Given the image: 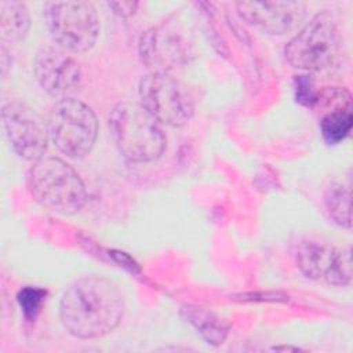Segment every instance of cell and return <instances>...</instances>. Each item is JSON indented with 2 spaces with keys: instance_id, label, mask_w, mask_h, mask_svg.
<instances>
[{
  "instance_id": "cell-1",
  "label": "cell",
  "mask_w": 353,
  "mask_h": 353,
  "mask_svg": "<svg viewBox=\"0 0 353 353\" xmlns=\"http://www.w3.org/2000/svg\"><path fill=\"white\" fill-rule=\"evenodd\" d=\"M124 310V296L117 284L98 274L74 280L59 302L63 328L80 339L108 335L121 323Z\"/></svg>"
},
{
  "instance_id": "cell-2",
  "label": "cell",
  "mask_w": 353,
  "mask_h": 353,
  "mask_svg": "<svg viewBox=\"0 0 353 353\" xmlns=\"http://www.w3.org/2000/svg\"><path fill=\"white\" fill-rule=\"evenodd\" d=\"M110 135L120 153L135 163L159 159L165 149L160 123L141 105L119 102L109 113Z\"/></svg>"
},
{
  "instance_id": "cell-3",
  "label": "cell",
  "mask_w": 353,
  "mask_h": 353,
  "mask_svg": "<svg viewBox=\"0 0 353 353\" xmlns=\"http://www.w3.org/2000/svg\"><path fill=\"white\" fill-rule=\"evenodd\" d=\"M28 189L43 207L58 214H76L87 201L80 175L59 157H41L28 172Z\"/></svg>"
},
{
  "instance_id": "cell-4",
  "label": "cell",
  "mask_w": 353,
  "mask_h": 353,
  "mask_svg": "<svg viewBox=\"0 0 353 353\" xmlns=\"http://www.w3.org/2000/svg\"><path fill=\"white\" fill-rule=\"evenodd\" d=\"M339 32L331 12L316 14L287 43L284 55L288 63L303 72L330 68L339 54Z\"/></svg>"
},
{
  "instance_id": "cell-5",
  "label": "cell",
  "mask_w": 353,
  "mask_h": 353,
  "mask_svg": "<svg viewBox=\"0 0 353 353\" xmlns=\"http://www.w3.org/2000/svg\"><path fill=\"white\" fill-rule=\"evenodd\" d=\"M43 17L52 40L65 51L85 52L98 39L99 18L90 1H47Z\"/></svg>"
},
{
  "instance_id": "cell-6",
  "label": "cell",
  "mask_w": 353,
  "mask_h": 353,
  "mask_svg": "<svg viewBox=\"0 0 353 353\" xmlns=\"http://www.w3.org/2000/svg\"><path fill=\"white\" fill-rule=\"evenodd\" d=\"M47 125L54 145L73 159L88 154L98 135L94 110L76 98L57 101L50 110Z\"/></svg>"
},
{
  "instance_id": "cell-7",
  "label": "cell",
  "mask_w": 353,
  "mask_h": 353,
  "mask_svg": "<svg viewBox=\"0 0 353 353\" xmlns=\"http://www.w3.org/2000/svg\"><path fill=\"white\" fill-rule=\"evenodd\" d=\"M141 105L159 121L172 127L188 124L194 102L185 84L170 73H148L139 81Z\"/></svg>"
},
{
  "instance_id": "cell-8",
  "label": "cell",
  "mask_w": 353,
  "mask_h": 353,
  "mask_svg": "<svg viewBox=\"0 0 353 353\" xmlns=\"http://www.w3.org/2000/svg\"><path fill=\"white\" fill-rule=\"evenodd\" d=\"M3 125L14 152L23 160L36 161L47 150V123L26 103L10 101L1 109Z\"/></svg>"
},
{
  "instance_id": "cell-9",
  "label": "cell",
  "mask_w": 353,
  "mask_h": 353,
  "mask_svg": "<svg viewBox=\"0 0 353 353\" xmlns=\"http://www.w3.org/2000/svg\"><path fill=\"white\" fill-rule=\"evenodd\" d=\"M33 72L39 85L58 101L73 98L83 84L79 62L61 47L40 48L34 57Z\"/></svg>"
},
{
  "instance_id": "cell-10",
  "label": "cell",
  "mask_w": 353,
  "mask_h": 353,
  "mask_svg": "<svg viewBox=\"0 0 353 353\" xmlns=\"http://www.w3.org/2000/svg\"><path fill=\"white\" fill-rule=\"evenodd\" d=\"M298 269L312 280L346 285L352 279L349 248H336L319 241H303L296 251Z\"/></svg>"
},
{
  "instance_id": "cell-11",
  "label": "cell",
  "mask_w": 353,
  "mask_h": 353,
  "mask_svg": "<svg viewBox=\"0 0 353 353\" xmlns=\"http://www.w3.org/2000/svg\"><path fill=\"white\" fill-rule=\"evenodd\" d=\"M236 10L245 22L269 34L292 32L306 17V4L296 0L239 1Z\"/></svg>"
},
{
  "instance_id": "cell-12",
  "label": "cell",
  "mask_w": 353,
  "mask_h": 353,
  "mask_svg": "<svg viewBox=\"0 0 353 353\" xmlns=\"http://www.w3.org/2000/svg\"><path fill=\"white\" fill-rule=\"evenodd\" d=\"M142 63L152 73H170L186 59V44L165 26H152L142 32L138 43Z\"/></svg>"
},
{
  "instance_id": "cell-13",
  "label": "cell",
  "mask_w": 353,
  "mask_h": 353,
  "mask_svg": "<svg viewBox=\"0 0 353 353\" xmlns=\"http://www.w3.org/2000/svg\"><path fill=\"white\" fill-rule=\"evenodd\" d=\"M30 14L25 3L15 0L0 1V33L1 39L17 43L28 36Z\"/></svg>"
},
{
  "instance_id": "cell-14",
  "label": "cell",
  "mask_w": 353,
  "mask_h": 353,
  "mask_svg": "<svg viewBox=\"0 0 353 353\" xmlns=\"http://www.w3.org/2000/svg\"><path fill=\"white\" fill-rule=\"evenodd\" d=\"M181 313L186 321H189L197 330L207 343L216 346L223 343L226 339L229 324L215 313L199 306H185L182 307Z\"/></svg>"
},
{
  "instance_id": "cell-15",
  "label": "cell",
  "mask_w": 353,
  "mask_h": 353,
  "mask_svg": "<svg viewBox=\"0 0 353 353\" xmlns=\"http://www.w3.org/2000/svg\"><path fill=\"white\" fill-rule=\"evenodd\" d=\"M324 205L330 218L341 228H350V192L341 182H332L324 192Z\"/></svg>"
},
{
  "instance_id": "cell-16",
  "label": "cell",
  "mask_w": 353,
  "mask_h": 353,
  "mask_svg": "<svg viewBox=\"0 0 353 353\" xmlns=\"http://www.w3.org/2000/svg\"><path fill=\"white\" fill-rule=\"evenodd\" d=\"M321 134L324 139L334 145L341 142L352 128V112L350 105L336 108L335 110L327 113L320 123Z\"/></svg>"
},
{
  "instance_id": "cell-17",
  "label": "cell",
  "mask_w": 353,
  "mask_h": 353,
  "mask_svg": "<svg viewBox=\"0 0 353 353\" xmlns=\"http://www.w3.org/2000/svg\"><path fill=\"white\" fill-rule=\"evenodd\" d=\"M44 295L46 294L43 290L32 288V287H26L19 292L18 301H19V305H21L23 313L28 317H34L37 314V312L40 310V306L43 303Z\"/></svg>"
},
{
  "instance_id": "cell-18",
  "label": "cell",
  "mask_w": 353,
  "mask_h": 353,
  "mask_svg": "<svg viewBox=\"0 0 353 353\" xmlns=\"http://www.w3.org/2000/svg\"><path fill=\"white\" fill-rule=\"evenodd\" d=\"M108 7L119 17L128 18L135 14L139 3L138 1H108Z\"/></svg>"
}]
</instances>
